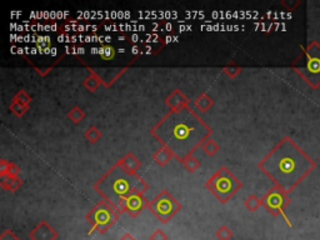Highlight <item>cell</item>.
I'll list each match as a JSON object with an SVG mask.
<instances>
[{
	"label": "cell",
	"mask_w": 320,
	"mask_h": 240,
	"mask_svg": "<svg viewBox=\"0 0 320 240\" xmlns=\"http://www.w3.org/2000/svg\"><path fill=\"white\" fill-rule=\"evenodd\" d=\"M151 135L163 146L169 149L174 158L182 163L186 156L194 155L213 129L191 108L165 114L150 130Z\"/></svg>",
	"instance_id": "obj_1"
},
{
	"label": "cell",
	"mask_w": 320,
	"mask_h": 240,
	"mask_svg": "<svg viewBox=\"0 0 320 240\" xmlns=\"http://www.w3.org/2000/svg\"><path fill=\"white\" fill-rule=\"evenodd\" d=\"M315 161L290 137L276 144L258 164L275 187L290 194L315 169Z\"/></svg>",
	"instance_id": "obj_2"
},
{
	"label": "cell",
	"mask_w": 320,
	"mask_h": 240,
	"mask_svg": "<svg viewBox=\"0 0 320 240\" xmlns=\"http://www.w3.org/2000/svg\"><path fill=\"white\" fill-rule=\"evenodd\" d=\"M94 190L103 198V200L123 214L122 206L125 199L133 193H145L149 185L139 174H129L118 163L93 185Z\"/></svg>",
	"instance_id": "obj_3"
},
{
	"label": "cell",
	"mask_w": 320,
	"mask_h": 240,
	"mask_svg": "<svg viewBox=\"0 0 320 240\" xmlns=\"http://www.w3.org/2000/svg\"><path fill=\"white\" fill-rule=\"evenodd\" d=\"M205 188L220 203L227 204L243 188V184L227 166H222L207 180Z\"/></svg>",
	"instance_id": "obj_4"
},
{
	"label": "cell",
	"mask_w": 320,
	"mask_h": 240,
	"mask_svg": "<svg viewBox=\"0 0 320 240\" xmlns=\"http://www.w3.org/2000/svg\"><path fill=\"white\" fill-rule=\"evenodd\" d=\"M295 71L312 89L320 88V44L318 42H310L303 51L302 65L294 66Z\"/></svg>",
	"instance_id": "obj_5"
},
{
	"label": "cell",
	"mask_w": 320,
	"mask_h": 240,
	"mask_svg": "<svg viewBox=\"0 0 320 240\" xmlns=\"http://www.w3.org/2000/svg\"><path fill=\"white\" fill-rule=\"evenodd\" d=\"M120 217V213L108 201L100 200L85 215V219L99 234H105L111 227L115 225Z\"/></svg>",
	"instance_id": "obj_6"
},
{
	"label": "cell",
	"mask_w": 320,
	"mask_h": 240,
	"mask_svg": "<svg viewBox=\"0 0 320 240\" xmlns=\"http://www.w3.org/2000/svg\"><path fill=\"white\" fill-rule=\"evenodd\" d=\"M148 209L163 224H167L182 210V204L168 190H163L150 201Z\"/></svg>",
	"instance_id": "obj_7"
},
{
	"label": "cell",
	"mask_w": 320,
	"mask_h": 240,
	"mask_svg": "<svg viewBox=\"0 0 320 240\" xmlns=\"http://www.w3.org/2000/svg\"><path fill=\"white\" fill-rule=\"evenodd\" d=\"M262 204L265 208V210L269 214H272L273 217L281 215L285 219L288 227H293L285 214L286 206L290 204V198H289V194L286 192H284L283 189L274 185V187L270 188L267 193L263 195Z\"/></svg>",
	"instance_id": "obj_8"
},
{
	"label": "cell",
	"mask_w": 320,
	"mask_h": 240,
	"mask_svg": "<svg viewBox=\"0 0 320 240\" xmlns=\"http://www.w3.org/2000/svg\"><path fill=\"white\" fill-rule=\"evenodd\" d=\"M149 204L150 203L145 198L144 193L137 192V193H133L132 195H129L125 199L122 206V211L127 213L132 218H137L144 209L148 208Z\"/></svg>",
	"instance_id": "obj_9"
},
{
	"label": "cell",
	"mask_w": 320,
	"mask_h": 240,
	"mask_svg": "<svg viewBox=\"0 0 320 240\" xmlns=\"http://www.w3.org/2000/svg\"><path fill=\"white\" fill-rule=\"evenodd\" d=\"M58 233L51 225H49L45 220H42L32 232L29 233L30 240H56Z\"/></svg>",
	"instance_id": "obj_10"
},
{
	"label": "cell",
	"mask_w": 320,
	"mask_h": 240,
	"mask_svg": "<svg viewBox=\"0 0 320 240\" xmlns=\"http://www.w3.org/2000/svg\"><path fill=\"white\" fill-rule=\"evenodd\" d=\"M165 104L170 109V111H178L189 106V99L184 95V93L180 92L179 89H175L168 96L167 100H165Z\"/></svg>",
	"instance_id": "obj_11"
},
{
	"label": "cell",
	"mask_w": 320,
	"mask_h": 240,
	"mask_svg": "<svg viewBox=\"0 0 320 240\" xmlns=\"http://www.w3.org/2000/svg\"><path fill=\"white\" fill-rule=\"evenodd\" d=\"M123 169L127 170L129 174H138L141 168V163L133 153H127L120 160L117 161Z\"/></svg>",
	"instance_id": "obj_12"
},
{
	"label": "cell",
	"mask_w": 320,
	"mask_h": 240,
	"mask_svg": "<svg viewBox=\"0 0 320 240\" xmlns=\"http://www.w3.org/2000/svg\"><path fill=\"white\" fill-rule=\"evenodd\" d=\"M173 158H174L173 153L169 150V149L165 148V146H162V148L158 149V150L153 154V160L155 161L159 166H162V168L163 166L168 165L169 161L172 160Z\"/></svg>",
	"instance_id": "obj_13"
},
{
	"label": "cell",
	"mask_w": 320,
	"mask_h": 240,
	"mask_svg": "<svg viewBox=\"0 0 320 240\" xmlns=\"http://www.w3.org/2000/svg\"><path fill=\"white\" fill-rule=\"evenodd\" d=\"M89 71H90V75L84 80L83 85H84V87L87 88L89 92L93 93V92H95V90L98 89L101 84H103V79H101L100 75H98V73H96V71H94L93 69H90Z\"/></svg>",
	"instance_id": "obj_14"
},
{
	"label": "cell",
	"mask_w": 320,
	"mask_h": 240,
	"mask_svg": "<svg viewBox=\"0 0 320 240\" xmlns=\"http://www.w3.org/2000/svg\"><path fill=\"white\" fill-rule=\"evenodd\" d=\"M19 173H20V169L15 164L5 159L0 161V177H19Z\"/></svg>",
	"instance_id": "obj_15"
},
{
	"label": "cell",
	"mask_w": 320,
	"mask_h": 240,
	"mask_svg": "<svg viewBox=\"0 0 320 240\" xmlns=\"http://www.w3.org/2000/svg\"><path fill=\"white\" fill-rule=\"evenodd\" d=\"M194 104H195V108L198 109V110H200L201 113H207L208 110H210V108H213L214 100L210 98L207 93H203V94H200L198 98L195 99Z\"/></svg>",
	"instance_id": "obj_16"
},
{
	"label": "cell",
	"mask_w": 320,
	"mask_h": 240,
	"mask_svg": "<svg viewBox=\"0 0 320 240\" xmlns=\"http://www.w3.org/2000/svg\"><path fill=\"white\" fill-rule=\"evenodd\" d=\"M0 185L4 190L8 192H16L23 185V180L19 177H1Z\"/></svg>",
	"instance_id": "obj_17"
},
{
	"label": "cell",
	"mask_w": 320,
	"mask_h": 240,
	"mask_svg": "<svg viewBox=\"0 0 320 240\" xmlns=\"http://www.w3.org/2000/svg\"><path fill=\"white\" fill-rule=\"evenodd\" d=\"M182 164L184 165V168L186 169V172L191 173V174H193V173H195L196 170L200 168V161H199V159L195 158L194 155L186 156V158L182 161Z\"/></svg>",
	"instance_id": "obj_18"
},
{
	"label": "cell",
	"mask_w": 320,
	"mask_h": 240,
	"mask_svg": "<svg viewBox=\"0 0 320 240\" xmlns=\"http://www.w3.org/2000/svg\"><path fill=\"white\" fill-rule=\"evenodd\" d=\"M84 137L89 143H91V144H95V143H98L99 140H100L101 132L95 127V125H90V127L85 130Z\"/></svg>",
	"instance_id": "obj_19"
},
{
	"label": "cell",
	"mask_w": 320,
	"mask_h": 240,
	"mask_svg": "<svg viewBox=\"0 0 320 240\" xmlns=\"http://www.w3.org/2000/svg\"><path fill=\"white\" fill-rule=\"evenodd\" d=\"M244 206H245L249 211L254 213V211H257L260 206H263L262 199L258 198V196L254 195V194H251V195H249L248 198L244 200Z\"/></svg>",
	"instance_id": "obj_20"
},
{
	"label": "cell",
	"mask_w": 320,
	"mask_h": 240,
	"mask_svg": "<svg viewBox=\"0 0 320 240\" xmlns=\"http://www.w3.org/2000/svg\"><path fill=\"white\" fill-rule=\"evenodd\" d=\"M201 150L207 154L208 156H214L215 154L220 150V146L218 145L217 142H214V140L209 138V139L205 140V143L201 145Z\"/></svg>",
	"instance_id": "obj_21"
},
{
	"label": "cell",
	"mask_w": 320,
	"mask_h": 240,
	"mask_svg": "<svg viewBox=\"0 0 320 240\" xmlns=\"http://www.w3.org/2000/svg\"><path fill=\"white\" fill-rule=\"evenodd\" d=\"M68 118H69L74 124H79L80 122L84 120L85 111L83 110L82 108H79V106H74V108L68 113Z\"/></svg>",
	"instance_id": "obj_22"
},
{
	"label": "cell",
	"mask_w": 320,
	"mask_h": 240,
	"mask_svg": "<svg viewBox=\"0 0 320 240\" xmlns=\"http://www.w3.org/2000/svg\"><path fill=\"white\" fill-rule=\"evenodd\" d=\"M223 73H224L227 77L230 78V79H235V78L241 73V68L240 66L235 65V64H228L227 66L223 68Z\"/></svg>",
	"instance_id": "obj_23"
},
{
	"label": "cell",
	"mask_w": 320,
	"mask_h": 240,
	"mask_svg": "<svg viewBox=\"0 0 320 240\" xmlns=\"http://www.w3.org/2000/svg\"><path fill=\"white\" fill-rule=\"evenodd\" d=\"M215 237L218 240H230L233 238V232L228 225H222L219 229L215 232Z\"/></svg>",
	"instance_id": "obj_24"
},
{
	"label": "cell",
	"mask_w": 320,
	"mask_h": 240,
	"mask_svg": "<svg viewBox=\"0 0 320 240\" xmlns=\"http://www.w3.org/2000/svg\"><path fill=\"white\" fill-rule=\"evenodd\" d=\"M13 101L14 103L21 104V105L29 106L30 101H32V98H30L29 95L27 94V92H25V90H20V92L16 93V95L13 98Z\"/></svg>",
	"instance_id": "obj_25"
},
{
	"label": "cell",
	"mask_w": 320,
	"mask_h": 240,
	"mask_svg": "<svg viewBox=\"0 0 320 240\" xmlns=\"http://www.w3.org/2000/svg\"><path fill=\"white\" fill-rule=\"evenodd\" d=\"M9 109H10V111L13 114H15L16 116H19V118H21V116L24 115L25 113L28 111V109H29V106H25V105H21V104H18V103H11V105L9 106Z\"/></svg>",
	"instance_id": "obj_26"
},
{
	"label": "cell",
	"mask_w": 320,
	"mask_h": 240,
	"mask_svg": "<svg viewBox=\"0 0 320 240\" xmlns=\"http://www.w3.org/2000/svg\"><path fill=\"white\" fill-rule=\"evenodd\" d=\"M99 54H100L101 56H103L104 59H106V60H109V59H113L114 58V54H115V50H114L113 47H104L101 48L100 50H99Z\"/></svg>",
	"instance_id": "obj_27"
},
{
	"label": "cell",
	"mask_w": 320,
	"mask_h": 240,
	"mask_svg": "<svg viewBox=\"0 0 320 240\" xmlns=\"http://www.w3.org/2000/svg\"><path fill=\"white\" fill-rule=\"evenodd\" d=\"M0 240H20L18 237L15 235V233L11 232L10 229H5L1 235H0Z\"/></svg>",
	"instance_id": "obj_28"
},
{
	"label": "cell",
	"mask_w": 320,
	"mask_h": 240,
	"mask_svg": "<svg viewBox=\"0 0 320 240\" xmlns=\"http://www.w3.org/2000/svg\"><path fill=\"white\" fill-rule=\"evenodd\" d=\"M150 240H168V235L163 230L156 229L153 234L150 235Z\"/></svg>",
	"instance_id": "obj_29"
},
{
	"label": "cell",
	"mask_w": 320,
	"mask_h": 240,
	"mask_svg": "<svg viewBox=\"0 0 320 240\" xmlns=\"http://www.w3.org/2000/svg\"><path fill=\"white\" fill-rule=\"evenodd\" d=\"M119 240H137V239H135L132 234H129V233H125V234L123 235Z\"/></svg>",
	"instance_id": "obj_30"
},
{
	"label": "cell",
	"mask_w": 320,
	"mask_h": 240,
	"mask_svg": "<svg viewBox=\"0 0 320 240\" xmlns=\"http://www.w3.org/2000/svg\"><path fill=\"white\" fill-rule=\"evenodd\" d=\"M318 160H319V163H320V156H319V159H318Z\"/></svg>",
	"instance_id": "obj_31"
}]
</instances>
